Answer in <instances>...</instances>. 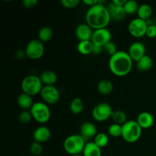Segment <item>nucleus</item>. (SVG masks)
<instances>
[{
  "label": "nucleus",
  "instance_id": "f257e3e1",
  "mask_svg": "<svg viewBox=\"0 0 156 156\" xmlns=\"http://www.w3.org/2000/svg\"><path fill=\"white\" fill-rule=\"evenodd\" d=\"M85 21L93 30L107 28L111 21L107 6L101 3L90 7L85 14Z\"/></svg>",
  "mask_w": 156,
  "mask_h": 156
},
{
  "label": "nucleus",
  "instance_id": "f03ea898",
  "mask_svg": "<svg viewBox=\"0 0 156 156\" xmlns=\"http://www.w3.org/2000/svg\"><path fill=\"white\" fill-rule=\"evenodd\" d=\"M133 61L128 52L118 50L113 56H110L108 66L113 75L117 77H123L129 74L133 68Z\"/></svg>",
  "mask_w": 156,
  "mask_h": 156
},
{
  "label": "nucleus",
  "instance_id": "7ed1b4c3",
  "mask_svg": "<svg viewBox=\"0 0 156 156\" xmlns=\"http://www.w3.org/2000/svg\"><path fill=\"white\" fill-rule=\"evenodd\" d=\"M86 141L81 136L80 134H73L65 139L63 142V149L66 153L71 156L81 155L84 150Z\"/></svg>",
  "mask_w": 156,
  "mask_h": 156
},
{
  "label": "nucleus",
  "instance_id": "20e7f679",
  "mask_svg": "<svg viewBox=\"0 0 156 156\" xmlns=\"http://www.w3.org/2000/svg\"><path fill=\"white\" fill-rule=\"evenodd\" d=\"M143 129L136 120H127L122 126L121 137L128 143H134L138 141L142 135Z\"/></svg>",
  "mask_w": 156,
  "mask_h": 156
},
{
  "label": "nucleus",
  "instance_id": "39448f33",
  "mask_svg": "<svg viewBox=\"0 0 156 156\" xmlns=\"http://www.w3.org/2000/svg\"><path fill=\"white\" fill-rule=\"evenodd\" d=\"M43 87L44 85L40 79V76H36V75H28L25 76L22 79L21 83V88L22 90V92L31 97L41 94Z\"/></svg>",
  "mask_w": 156,
  "mask_h": 156
},
{
  "label": "nucleus",
  "instance_id": "423d86ee",
  "mask_svg": "<svg viewBox=\"0 0 156 156\" xmlns=\"http://www.w3.org/2000/svg\"><path fill=\"white\" fill-rule=\"evenodd\" d=\"M30 111L34 120L42 124L47 123L51 117L49 105L43 101L34 102Z\"/></svg>",
  "mask_w": 156,
  "mask_h": 156
},
{
  "label": "nucleus",
  "instance_id": "0eeeda50",
  "mask_svg": "<svg viewBox=\"0 0 156 156\" xmlns=\"http://www.w3.org/2000/svg\"><path fill=\"white\" fill-rule=\"evenodd\" d=\"M24 51H25L26 56L29 59L33 60L41 59L44 56L45 51L44 43L38 39L31 40L27 43Z\"/></svg>",
  "mask_w": 156,
  "mask_h": 156
},
{
  "label": "nucleus",
  "instance_id": "6e6552de",
  "mask_svg": "<svg viewBox=\"0 0 156 156\" xmlns=\"http://www.w3.org/2000/svg\"><path fill=\"white\" fill-rule=\"evenodd\" d=\"M113 111H114L109 104L107 102H101L94 107L91 111V115L95 121L101 123L111 118Z\"/></svg>",
  "mask_w": 156,
  "mask_h": 156
},
{
  "label": "nucleus",
  "instance_id": "1a4fd4ad",
  "mask_svg": "<svg viewBox=\"0 0 156 156\" xmlns=\"http://www.w3.org/2000/svg\"><path fill=\"white\" fill-rule=\"evenodd\" d=\"M148 26L147 21L139 18H134L128 24V31L129 34L134 37H143L146 35Z\"/></svg>",
  "mask_w": 156,
  "mask_h": 156
},
{
  "label": "nucleus",
  "instance_id": "9d476101",
  "mask_svg": "<svg viewBox=\"0 0 156 156\" xmlns=\"http://www.w3.org/2000/svg\"><path fill=\"white\" fill-rule=\"evenodd\" d=\"M40 94H41L43 102L48 105H56L60 99V92L54 85L44 86Z\"/></svg>",
  "mask_w": 156,
  "mask_h": 156
},
{
  "label": "nucleus",
  "instance_id": "9b49d317",
  "mask_svg": "<svg viewBox=\"0 0 156 156\" xmlns=\"http://www.w3.org/2000/svg\"><path fill=\"white\" fill-rule=\"evenodd\" d=\"M111 38H112V34L109 29H98V30H94L91 37V42L95 45L104 47L105 44L111 41Z\"/></svg>",
  "mask_w": 156,
  "mask_h": 156
},
{
  "label": "nucleus",
  "instance_id": "f8f14e48",
  "mask_svg": "<svg viewBox=\"0 0 156 156\" xmlns=\"http://www.w3.org/2000/svg\"><path fill=\"white\" fill-rule=\"evenodd\" d=\"M146 53V46L140 41L133 42L128 49V53L133 61L137 62L145 56Z\"/></svg>",
  "mask_w": 156,
  "mask_h": 156
},
{
  "label": "nucleus",
  "instance_id": "ddd939ff",
  "mask_svg": "<svg viewBox=\"0 0 156 156\" xmlns=\"http://www.w3.org/2000/svg\"><path fill=\"white\" fill-rule=\"evenodd\" d=\"M94 30L86 23H82L76 27L75 34L79 41H91Z\"/></svg>",
  "mask_w": 156,
  "mask_h": 156
},
{
  "label": "nucleus",
  "instance_id": "4468645a",
  "mask_svg": "<svg viewBox=\"0 0 156 156\" xmlns=\"http://www.w3.org/2000/svg\"><path fill=\"white\" fill-rule=\"evenodd\" d=\"M98 133L97 127L91 122L87 121L81 125L80 135L86 141V143L89 142L88 140H91V138H94Z\"/></svg>",
  "mask_w": 156,
  "mask_h": 156
},
{
  "label": "nucleus",
  "instance_id": "2eb2a0df",
  "mask_svg": "<svg viewBox=\"0 0 156 156\" xmlns=\"http://www.w3.org/2000/svg\"><path fill=\"white\" fill-rule=\"evenodd\" d=\"M107 9L109 12L111 20H113V21H122V20L124 19L126 15L124 9H123V6L117 5L114 4L113 2H110L107 5Z\"/></svg>",
  "mask_w": 156,
  "mask_h": 156
},
{
  "label": "nucleus",
  "instance_id": "dca6fc26",
  "mask_svg": "<svg viewBox=\"0 0 156 156\" xmlns=\"http://www.w3.org/2000/svg\"><path fill=\"white\" fill-rule=\"evenodd\" d=\"M51 136V131L47 126H41L35 129L33 133V139L34 142L44 143L48 141Z\"/></svg>",
  "mask_w": 156,
  "mask_h": 156
},
{
  "label": "nucleus",
  "instance_id": "f3484780",
  "mask_svg": "<svg viewBox=\"0 0 156 156\" xmlns=\"http://www.w3.org/2000/svg\"><path fill=\"white\" fill-rule=\"evenodd\" d=\"M136 122L143 129H149L154 124V117L151 113L143 111L138 115Z\"/></svg>",
  "mask_w": 156,
  "mask_h": 156
},
{
  "label": "nucleus",
  "instance_id": "a211bd4d",
  "mask_svg": "<svg viewBox=\"0 0 156 156\" xmlns=\"http://www.w3.org/2000/svg\"><path fill=\"white\" fill-rule=\"evenodd\" d=\"M34 103L33 99L31 96L25 94V93H21L17 98V104L18 107L23 110V111H30V108L33 106Z\"/></svg>",
  "mask_w": 156,
  "mask_h": 156
},
{
  "label": "nucleus",
  "instance_id": "6ab92c4d",
  "mask_svg": "<svg viewBox=\"0 0 156 156\" xmlns=\"http://www.w3.org/2000/svg\"><path fill=\"white\" fill-rule=\"evenodd\" d=\"M40 79L44 86H53L57 82V76L52 70H46L41 73Z\"/></svg>",
  "mask_w": 156,
  "mask_h": 156
},
{
  "label": "nucleus",
  "instance_id": "aec40b11",
  "mask_svg": "<svg viewBox=\"0 0 156 156\" xmlns=\"http://www.w3.org/2000/svg\"><path fill=\"white\" fill-rule=\"evenodd\" d=\"M83 156H101V148L98 146L94 142H88L82 152Z\"/></svg>",
  "mask_w": 156,
  "mask_h": 156
},
{
  "label": "nucleus",
  "instance_id": "412c9836",
  "mask_svg": "<svg viewBox=\"0 0 156 156\" xmlns=\"http://www.w3.org/2000/svg\"><path fill=\"white\" fill-rule=\"evenodd\" d=\"M98 91L102 95H108L111 94L114 90V85L112 82L108 79H103L100 81L97 85Z\"/></svg>",
  "mask_w": 156,
  "mask_h": 156
},
{
  "label": "nucleus",
  "instance_id": "4be33fe9",
  "mask_svg": "<svg viewBox=\"0 0 156 156\" xmlns=\"http://www.w3.org/2000/svg\"><path fill=\"white\" fill-rule=\"evenodd\" d=\"M153 66V60L149 55H145L136 62V68L139 71L147 72Z\"/></svg>",
  "mask_w": 156,
  "mask_h": 156
},
{
  "label": "nucleus",
  "instance_id": "5701e85b",
  "mask_svg": "<svg viewBox=\"0 0 156 156\" xmlns=\"http://www.w3.org/2000/svg\"><path fill=\"white\" fill-rule=\"evenodd\" d=\"M138 18L142 20L147 21L151 19V17L152 15V9L149 5L148 4H142L139 7L138 12H137Z\"/></svg>",
  "mask_w": 156,
  "mask_h": 156
},
{
  "label": "nucleus",
  "instance_id": "b1692460",
  "mask_svg": "<svg viewBox=\"0 0 156 156\" xmlns=\"http://www.w3.org/2000/svg\"><path fill=\"white\" fill-rule=\"evenodd\" d=\"M53 31L51 27L44 26L42 27L38 31V40L42 43L48 42L53 38Z\"/></svg>",
  "mask_w": 156,
  "mask_h": 156
},
{
  "label": "nucleus",
  "instance_id": "393cba45",
  "mask_svg": "<svg viewBox=\"0 0 156 156\" xmlns=\"http://www.w3.org/2000/svg\"><path fill=\"white\" fill-rule=\"evenodd\" d=\"M94 44L91 41H80L77 45V50L82 55H89L92 53Z\"/></svg>",
  "mask_w": 156,
  "mask_h": 156
},
{
  "label": "nucleus",
  "instance_id": "a878e982",
  "mask_svg": "<svg viewBox=\"0 0 156 156\" xmlns=\"http://www.w3.org/2000/svg\"><path fill=\"white\" fill-rule=\"evenodd\" d=\"M84 104L80 98H75L71 101L69 105V110L73 114H79L83 111Z\"/></svg>",
  "mask_w": 156,
  "mask_h": 156
},
{
  "label": "nucleus",
  "instance_id": "bb28decb",
  "mask_svg": "<svg viewBox=\"0 0 156 156\" xmlns=\"http://www.w3.org/2000/svg\"><path fill=\"white\" fill-rule=\"evenodd\" d=\"M111 119H112L114 123H117V124L121 125V126H123L126 122H127V117H126V113L120 110L113 111Z\"/></svg>",
  "mask_w": 156,
  "mask_h": 156
},
{
  "label": "nucleus",
  "instance_id": "cd10ccee",
  "mask_svg": "<svg viewBox=\"0 0 156 156\" xmlns=\"http://www.w3.org/2000/svg\"><path fill=\"white\" fill-rule=\"evenodd\" d=\"M94 142L100 148H105L109 143V135L105 133H98L94 138Z\"/></svg>",
  "mask_w": 156,
  "mask_h": 156
},
{
  "label": "nucleus",
  "instance_id": "c85d7f7f",
  "mask_svg": "<svg viewBox=\"0 0 156 156\" xmlns=\"http://www.w3.org/2000/svg\"><path fill=\"white\" fill-rule=\"evenodd\" d=\"M139 7H140V5H138L137 2L134 1V0H128L123 5V9H124L126 15H134L136 13L137 14Z\"/></svg>",
  "mask_w": 156,
  "mask_h": 156
},
{
  "label": "nucleus",
  "instance_id": "c756f323",
  "mask_svg": "<svg viewBox=\"0 0 156 156\" xmlns=\"http://www.w3.org/2000/svg\"><path fill=\"white\" fill-rule=\"evenodd\" d=\"M108 134L111 137L117 138L122 136V126L121 125L114 123L111 124L108 129Z\"/></svg>",
  "mask_w": 156,
  "mask_h": 156
},
{
  "label": "nucleus",
  "instance_id": "7c9ffc66",
  "mask_svg": "<svg viewBox=\"0 0 156 156\" xmlns=\"http://www.w3.org/2000/svg\"><path fill=\"white\" fill-rule=\"evenodd\" d=\"M33 119L30 111H22L18 115V120L21 124H27Z\"/></svg>",
  "mask_w": 156,
  "mask_h": 156
},
{
  "label": "nucleus",
  "instance_id": "2f4dec72",
  "mask_svg": "<svg viewBox=\"0 0 156 156\" xmlns=\"http://www.w3.org/2000/svg\"><path fill=\"white\" fill-rule=\"evenodd\" d=\"M29 149H30V154L33 155L34 156L41 155L43 153V151H44V149H43V146L41 145V143H37V142L34 141L31 143Z\"/></svg>",
  "mask_w": 156,
  "mask_h": 156
},
{
  "label": "nucleus",
  "instance_id": "473e14b6",
  "mask_svg": "<svg viewBox=\"0 0 156 156\" xmlns=\"http://www.w3.org/2000/svg\"><path fill=\"white\" fill-rule=\"evenodd\" d=\"M103 49L104 51H105V53H106L107 54L109 55L110 56L114 55L117 51H118V50H117V45H116L115 43L113 42L112 41L105 44L103 47Z\"/></svg>",
  "mask_w": 156,
  "mask_h": 156
},
{
  "label": "nucleus",
  "instance_id": "72a5a7b5",
  "mask_svg": "<svg viewBox=\"0 0 156 156\" xmlns=\"http://www.w3.org/2000/svg\"><path fill=\"white\" fill-rule=\"evenodd\" d=\"M60 4L66 9H74L79 4V0H61Z\"/></svg>",
  "mask_w": 156,
  "mask_h": 156
},
{
  "label": "nucleus",
  "instance_id": "f704fd0d",
  "mask_svg": "<svg viewBox=\"0 0 156 156\" xmlns=\"http://www.w3.org/2000/svg\"><path fill=\"white\" fill-rule=\"evenodd\" d=\"M146 36L149 38L156 37V24H150L148 26Z\"/></svg>",
  "mask_w": 156,
  "mask_h": 156
},
{
  "label": "nucleus",
  "instance_id": "c9c22d12",
  "mask_svg": "<svg viewBox=\"0 0 156 156\" xmlns=\"http://www.w3.org/2000/svg\"><path fill=\"white\" fill-rule=\"evenodd\" d=\"M37 0H23L22 5L26 9H32L37 5Z\"/></svg>",
  "mask_w": 156,
  "mask_h": 156
},
{
  "label": "nucleus",
  "instance_id": "e433bc0d",
  "mask_svg": "<svg viewBox=\"0 0 156 156\" xmlns=\"http://www.w3.org/2000/svg\"><path fill=\"white\" fill-rule=\"evenodd\" d=\"M103 51H104L103 47L94 44V47H93V51H92L93 54L99 55V54H101V53Z\"/></svg>",
  "mask_w": 156,
  "mask_h": 156
},
{
  "label": "nucleus",
  "instance_id": "4c0bfd02",
  "mask_svg": "<svg viewBox=\"0 0 156 156\" xmlns=\"http://www.w3.org/2000/svg\"><path fill=\"white\" fill-rule=\"evenodd\" d=\"M83 3H85L87 5L90 6V7H92V6L96 5L98 3H100V2L98 0H83Z\"/></svg>",
  "mask_w": 156,
  "mask_h": 156
},
{
  "label": "nucleus",
  "instance_id": "58836bf2",
  "mask_svg": "<svg viewBox=\"0 0 156 156\" xmlns=\"http://www.w3.org/2000/svg\"><path fill=\"white\" fill-rule=\"evenodd\" d=\"M15 56H16V57L18 58V59H23V58L26 56L25 51L22 50H18V51L16 52V53H15Z\"/></svg>",
  "mask_w": 156,
  "mask_h": 156
},
{
  "label": "nucleus",
  "instance_id": "ea45409f",
  "mask_svg": "<svg viewBox=\"0 0 156 156\" xmlns=\"http://www.w3.org/2000/svg\"><path fill=\"white\" fill-rule=\"evenodd\" d=\"M112 2L114 4L117 5L123 6L125 5V3H126V0H113Z\"/></svg>",
  "mask_w": 156,
  "mask_h": 156
},
{
  "label": "nucleus",
  "instance_id": "a19ab883",
  "mask_svg": "<svg viewBox=\"0 0 156 156\" xmlns=\"http://www.w3.org/2000/svg\"><path fill=\"white\" fill-rule=\"evenodd\" d=\"M73 156H83L82 155V154H81V155H73Z\"/></svg>",
  "mask_w": 156,
  "mask_h": 156
}]
</instances>
